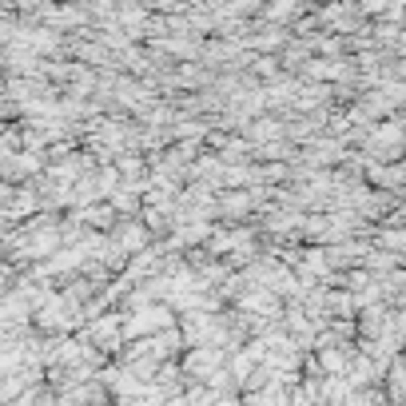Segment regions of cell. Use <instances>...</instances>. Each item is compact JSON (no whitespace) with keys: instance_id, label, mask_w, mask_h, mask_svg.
<instances>
[{"instance_id":"1","label":"cell","mask_w":406,"mask_h":406,"mask_svg":"<svg viewBox=\"0 0 406 406\" xmlns=\"http://www.w3.org/2000/svg\"><path fill=\"white\" fill-rule=\"evenodd\" d=\"M163 326H172V315L163 307H140L120 331H124L128 339H140V335H151V331H163Z\"/></svg>"},{"instance_id":"2","label":"cell","mask_w":406,"mask_h":406,"mask_svg":"<svg viewBox=\"0 0 406 406\" xmlns=\"http://www.w3.org/2000/svg\"><path fill=\"white\" fill-rule=\"evenodd\" d=\"M116 239H120V247H124V251H140V247L147 243V231L140 228V223H128V228L120 231Z\"/></svg>"},{"instance_id":"3","label":"cell","mask_w":406,"mask_h":406,"mask_svg":"<svg viewBox=\"0 0 406 406\" xmlns=\"http://www.w3.org/2000/svg\"><path fill=\"white\" fill-rule=\"evenodd\" d=\"M8 167H12V176H33L36 167H40V156L36 151H20V156L8 160Z\"/></svg>"},{"instance_id":"4","label":"cell","mask_w":406,"mask_h":406,"mask_svg":"<svg viewBox=\"0 0 406 406\" xmlns=\"http://www.w3.org/2000/svg\"><path fill=\"white\" fill-rule=\"evenodd\" d=\"M323 96H326L323 84H311V88H303V92H295L299 108H315V104H323Z\"/></svg>"},{"instance_id":"5","label":"cell","mask_w":406,"mask_h":406,"mask_svg":"<svg viewBox=\"0 0 406 406\" xmlns=\"http://www.w3.org/2000/svg\"><path fill=\"white\" fill-rule=\"evenodd\" d=\"M323 367L331 374H342V367H347V355H342V351H335V342H331V347H323Z\"/></svg>"},{"instance_id":"6","label":"cell","mask_w":406,"mask_h":406,"mask_svg":"<svg viewBox=\"0 0 406 406\" xmlns=\"http://www.w3.org/2000/svg\"><path fill=\"white\" fill-rule=\"evenodd\" d=\"M219 207H223V212H228V215H235V212H247V207H251V195H228V199H223Z\"/></svg>"},{"instance_id":"7","label":"cell","mask_w":406,"mask_h":406,"mask_svg":"<svg viewBox=\"0 0 406 406\" xmlns=\"http://www.w3.org/2000/svg\"><path fill=\"white\" fill-rule=\"evenodd\" d=\"M275 131H279V124L263 120V124H255V128H251V136H255V140H267V136H275Z\"/></svg>"},{"instance_id":"8","label":"cell","mask_w":406,"mask_h":406,"mask_svg":"<svg viewBox=\"0 0 406 406\" xmlns=\"http://www.w3.org/2000/svg\"><path fill=\"white\" fill-rule=\"evenodd\" d=\"M382 243H387V251H403V231H387Z\"/></svg>"},{"instance_id":"9","label":"cell","mask_w":406,"mask_h":406,"mask_svg":"<svg viewBox=\"0 0 406 406\" xmlns=\"http://www.w3.org/2000/svg\"><path fill=\"white\" fill-rule=\"evenodd\" d=\"M362 4V12H382L387 8V0H358Z\"/></svg>"},{"instance_id":"10","label":"cell","mask_w":406,"mask_h":406,"mask_svg":"<svg viewBox=\"0 0 406 406\" xmlns=\"http://www.w3.org/2000/svg\"><path fill=\"white\" fill-rule=\"evenodd\" d=\"M4 279H8V271H4V267H0V295H4V287H8V283H4Z\"/></svg>"}]
</instances>
